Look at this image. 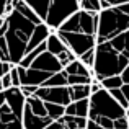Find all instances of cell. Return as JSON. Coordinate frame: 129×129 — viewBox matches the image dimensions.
<instances>
[{
  "label": "cell",
  "mask_w": 129,
  "mask_h": 129,
  "mask_svg": "<svg viewBox=\"0 0 129 129\" xmlns=\"http://www.w3.org/2000/svg\"><path fill=\"white\" fill-rule=\"evenodd\" d=\"M7 20V31L3 35L8 49V57L13 66L20 62L31 49L43 44L46 41L51 29L43 21H33V20L23 16L18 10L13 8L8 15H5Z\"/></svg>",
  "instance_id": "cell-1"
},
{
  "label": "cell",
  "mask_w": 129,
  "mask_h": 129,
  "mask_svg": "<svg viewBox=\"0 0 129 129\" xmlns=\"http://www.w3.org/2000/svg\"><path fill=\"white\" fill-rule=\"evenodd\" d=\"M95 29L96 13L77 10L64 23H60V26L54 29V33L74 56L80 57L88 49L95 47Z\"/></svg>",
  "instance_id": "cell-2"
},
{
  "label": "cell",
  "mask_w": 129,
  "mask_h": 129,
  "mask_svg": "<svg viewBox=\"0 0 129 129\" xmlns=\"http://www.w3.org/2000/svg\"><path fill=\"white\" fill-rule=\"evenodd\" d=\"M129 31L111 38L110 41L95 44V59L91 66L93 80H101L110 75H119L129 66Z\"/></svg>",
  "instance_id": "cell-3"
},
{
  "label": "cell",
  "mask_w": 129,
  "mask_h": 129,
  "mask_svg": "<svg viewBox=\"0 0 129 129\" xmlns=\"http://www.w3.org/2000/svg\"><path fill=\"white\" fill-rule=\"evenodd\" d=\"M124 31H129V3L101 8L96 13L95 44L110 41Z\"/></svg>",
  "instance_id": "cell-4"
},
{
  "label": "cell",
  "mask_w": 129,
  "mask_h": 129,
  "mask_svg": "<svg viewBox=\"0 0 129 129\" xmlns=\"http://www.w3.org/2000/svg\"><path fill=\"white\" fill-rule=\"evenodd\" d=\"M25 95L20 87L0 90V129H23Z\"/></svg>",
  "instance_id": "cell-5"
},
{
  "label": "cell",
  "mask_w": 129,
  "mask_h": 129,
  "mask_svg": "<svg viewBox=\"0 0 129 129\" xmlns=\"http://www.w3.org/2000/svg\"><path fill=\"white\" fill-rule=\"evenodd\" d=\"M129 110L123 108L106 88H98L91 91L88 96V114L87 119L95 121L96 118H108V119H118L121 116H127Z\"/></svg>",
  "instance_id": "cell-6"
},
{
  "label": "cell",
  "mask_w": 129,
  "mask_h": 129,
  "mask_svg": "<svg viewBox=\"0 0 129 129\" xmlns=\"http://www.w3.org/2000/svg\"><path fill=\"white\" fill-rule=\"evenodd\" d=\"M77 10H79V0H51L43 23L51 31H54Z\"/></svg>",
  "instance_id": "cell-7"
},
{
  "label": "cell",
  "mask_w": 129,
  "mask_h": 129,
  "mask_svg": "<svg viewBox=\"0 0 129 129\" xmlns=\"http://www.w3.org/2000/svg\"><path fill=\"white\" fill-rule=\"evenodd\" d=\"M35 96L39 100L47 101V103H56V105H66L70 103V95H69V87H38L35 90Z\"/></svg>",
  "instance_id": "cell-8"
},
{
  "label": "cell",
  "mask_w": 129,
  "mask_h": 129,
  "mask_svg": "<svg viewBox=\"0 0 129 129\" xmlns=\"http://www.w3.org/2000/svg\"><path fill=\"white\" fill-rule=\"evenodd\" d=\"M28 67L38 69V70H44V72H51V74H56V72H59V70H62V66H60V62L57 60V57L54 56V54H51L49 51H46V49H44L41 54H38Z\"/></svg>",
  "instance_id": "cell-9"
},
{
  "label": "cell",
  "mask_w": 129,
  "mask_h": 129,
  "mask_svg": "<svg viewBox=\"0 0 129 129\" xmlns=\"http://www.w3.org/2000/svg\"><path fill=\"white\" fill-rule=\"evenodd\" d=\"M85 124H87V118L62 114L60 118L51 121V123L43 129H85Z\"/></svg>",
  "instance_id": "cell-10"
},
{
  "label": "cell",
  "mask_w": 129,
  "mask_h": 129,
  "mask_svg": "<svg viewBox=\"0 0 129 129\" xmlns=\"http://www.w3.org/2000/svg\"><path fill=\"white\" fill-rule=\"evenodd\" d=\"M64 114L87 118V114H88V98L77 100V101H70V103L66 105V108H64Z\"/></svg>",
  "instance_id": "cell-11"
},
{
  "label": "cell",
  "mask_w": 129,
  "mask_h": 129,
  "mask_svg": "<svg viewBox=\"0 0 129 129\" xmlns=\"http://www.w3.org/2000/svg\"><path fill=\"white\" fill-rule=\"evenodd\" d=\"M64 72L67 74V75H83V77H91V70L88 69V67L85 66L83 62H80L79 59H74L70 60V62H67L66 66L62 67ZM93 79V77H91Z\"/></svg>",
  "instance_id": "cell-12"
},
{
  "label": "cell",
  "mask_w": 129,
  "mask_h": 129,
  "mask_svg": "<svg viewBox=\"0 0 129 129\" xmlns=\"http://www.w3.org/2000/svg\"><path fill=\"white\" fill-rule=\"evenodd\" d=\"M44 44H46V51H49L51 54H54V56H59L60 52H64V51L67 49L66 46H64V43L59 39V36L56 35L54 31H51L49 35H47L46 41H44Z\"/></svg>",
  "instance_id": "cell-13"
},
{
  "label": "cell",
  "mask_w": 129,
  "mask_h": 129,
  "mask_svg": "<svg viewBox=\"0 0 129 129\" xmlns=\"http://www.w3.org/2000/svg\"><path fill=\"white\" fill-rule=\"evenodd\" d=\"M70 101L83 100L90 96V83H80V85H69Z\"/></svg>",
  "instance_id": "cell-14"
},
{
  "label": "cell",
  "mask_w": 129,
  "mask_h": 129,
  "mask_svg": "<svg viewBox=\"0 0 129 129\" xmlns=\"http://www.w3.org/2000/svg\"><path fill=\"white\" fill-rule=\"evenodd\" d=\"M36 15L39 16V20L44 21L46 18V13H47V7H49V2L51 0H23Z\"/></svg>",
  "instance_id": "cell-15"
},
{
  "label": "cell",
  "mask_w": 129,
  "mask_h": 129,
  "mask_svg": "<svg viewBox=\"0 0 129 129\" xmlns=\"http://www.w3.org/2000/svg\"><path fill=\"white\" fill-rule=\"evenodd\" d=\"M66 85H67V74L64 72V69H62V70H59V72L52 74L41 87H66Z\"/></svg>",
  "instance_id": "cell-16"
},
{
  "label": "cell",
  "mask_w": 129,
  "mask_h": 129,
  "mask_svg": "<svg viewBox=\"0 0 129 129\" xmlns=\"http://www.w3.org/2000/svg\"><path fill=\"white\" fill-rule=\"evenodd\" d=\"M100 82L101 88H106V90H111V88H119L123 85V80H121L119 75H110V77H105V79L98 80Z\"/></svg>",
  "instance_id": "cell-17"
},
{
  "label": "cell",
  "mask_w": 129,
  "mask_h": 129,
  "mask_svg": "<svg viewBox=\"0 0 129 129\" xmlns=\"http://www.w3.org/2000/svg\"><path fill=\"white\" fill-rule=\"evenodd\" d=\"M79 10L88 13H98L101 10L100 0H79Z\"/></svg>",
  "instance_id": "cell-18"
},
{
  "label": "cell",
  "mask_w": 129,
  "mask_h": 129,
  "mask_svg": "<svg viewBox=\"0 0 129 129\" xmlns=\"http://www.w3.org/2000/svg\"><path fill=\"white\" fill-rule=\"evenodd\" d=\"M44 106H46V111L47 114H49L52 119H57V118H60L64 114V108L62 105H56V103H47V101H44Z\"/></svg>",
  "instance_id": "cell-19"
},
{
  "label": "cell",
  "mask_w": 129,
  "mask_h": 129,
  "mask_svg": "<svg viewBox=\"0 0 129 129\" xmlns=\"http://www.w3.org/2000/svg\"><path fill=\"white\" fill-rule=\"evenodd\" d=\"M108 91H110V95H111V96H113L114 100L118 101V103L121 105V106L126 108V110H129V100L123 95L121 88H111V90H108Z\"/></svg>",
  "instance_id": "cell-20"
},
{
  "label": "cell",
  "mask_w": 129,
  "mask_h": 129,
  "mask_svg": "<svg viewBox=\"0 0 129 129\" xmlns=\"http://www.w3.org/2000/svg\"><path fill=\"white\" fill-rule=\"evenodd\" d=\"M91 77L83 75H67V87L69 85H80V83H91Z\"/></svg>",
  "instance_id": "cell-21"
},
{
  "label": "cell",
  "mask_w": 129,
  "mask_h": 129,
  "mask_svg": "<svg viewBox=\"0 0 129 129\" xmlns=\"http://www.w3.org/2000/svg\"><path fill=\"white\" fill-rule=\"evenodd\" d=\"M77 59L80 60V62H83L88 69L91 70V66H93V59H95V51L93 49H88L87 52H83L80 57H77Z\"/></svg>",
  "instance_id": "cell-22"
},
{
  "label": "cell",
  "mask_w": 129,
  "mask_h": 129,
  "mask_svg": "<svg viewBox=\"0 0 129 129\" xmlns=\"http://www.w3.org/2000/svg\"><path fill=\"white\" fill-rule=\"evenodd\" d=\"M0 60H2V62H10L8 49H7V43H5V38H3V36H0Z\"/></svg>",
  "instance_id": "cell-23"
},
{
  "label": "cell",
  "mask_w": 129,
  "mask_h": 129,
  "mask_svg": "<svg viewBox=\"0 0 129 129\" xmlns=\"http://www.w3.org/2000/svg\"><path fill=\"white\" fill-rule=\"evenodd\" d=\"M113 129H129V114L113 121Z\"/></svg>",
  "instance_id": "cell-24"
},
{
  "label": "cell",
  "mask_w": 129,
  "mask_h": 129,
  "mask_svg": "<svg viewBox=\"0 0 129 129\" xmlns=\"http://www.w3.org/2000/svg\"><path fill=\"white\" fill-rule=\"evenodd\" d=\"M123 3H129V0H100V7H101V8H108V7H116V5H123Z\"/></svg>",
  "instance_id": "cell-25"
},
{
  "label": "cell",
  "mask_w": 129,
  "mask_h": 129,
  "mask_svg": "<svg viewBox=\"0 0 129 129\" xmlns=\"http://www.w3.org/2000/svg\"><path fill=\"white\" fill-rule=\"evenodd\" d=\"M8 74H10V80H12V87H20V77L18 72H16V66H12Z\"/></svg>",
  "instance_id": "cell-26"
},
{
  "label": "cell",
  "mask_w": 129,
  "mask_h": 129,
  "mask_svg": "<svg viewBox=\"0 0 129 129\" xmlns=\"http://www.w3.org/2000/svg\"><path fill=\"white\" fill-rule=\"evenodd\" d=\"M0 83H2V88H3V90H5V88H10V87H12L10 74H3V75L0 77Z\"/></svg>",
  "instance_id": "cell-27"
},
{
  "label": "cell",
  "mask_w": 129,
  "mask_h": 129,
  "mask_svg": "<svg viewBox=\"0 0 129 129\" xmlns=\"http://www.w3.org/2000/svg\"><path fill=\"white\" fill-rule=\"evenodd\" d=\"M119 77H121V80H123V83H129V66L119 74Z\"/></svg>",
  "instance_id": "cell-28"
},
{
  "label": "cell",
  "mask_w": 129,
  "mask_h": 129,
  "mask_svg": "<svg viewBox=\"0 0 129 129\" xmlns=\"http://www.w3.org/2000/svg\"><path fill=\"white\" fill-rule=\"evenodd\" d=\"M85 129H105V127H101L100 124H96V123H93V121H90V119H87V124H85Z\"/></svg>",
  "instance_id": "cell-29"
},
{
  "label": "cell",
  "mask_w": 129,
  "mask_h": 129,
  "mask_svg": "<svg viewBox=\"0 0 129 129\" xmlns=\"http://www.w3.org/2000/svg\"><path fill=\"white\" fill-rule=\"evenodd\" d=\"M5 3L7 0H0V16H5Z\"/></svg>",
  "instance_id": "cell-30"
},
{
  "label": "cell",
  "mask_w": 129,
  "mask_h": 129,
  "mask_svg": "<svg viewBox=\"0 0 129 129\" xmlns=\"http://www.w3.org/2000/svg\"><path fill=\"white\" fill-rule=\"evenodd\" d=\"M0 90H3V88H2V83H0Z\"/></svg>",
  "instance_id": "cell-31"
},
{
  "label": "cell",
  "mask_w": 129,
  "mask_h": 129,
  "mask_svg": "<svg viewBox=\"0 0 129 129\" xmlns=\"http://www.w3.org/2000/svg\"><path fill=\"white\" fill-rule=\"evenodd\" d=\"M0 62H2V60H0Z\"/></svg>",
  "instance_id": "cell-32"
}]
</instances>
